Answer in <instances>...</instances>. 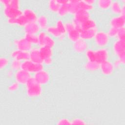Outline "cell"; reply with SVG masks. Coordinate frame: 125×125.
Here are the masks:
<instances>
[{"mask_svg":"<svg viewBox=\"0 0 125 125\" xmlns=\"http://www.w3.org/2000/svg\"><path fill=\"white\" fill-rule=\"evenodd\" d=\"M27 95L30 98L40 97L42 93V85L31 77L25 84Z\"/></svg>","mask_w":125,"mask_h":125,"instance_id":"cell-1","label":"cell"},{"mask_svg":"<svg viewBox=\"0 0 125 125\" xmlns=\"http://www.w3.org/2000/svg\"><path fill=\"white\" fill-rule=\"evenodd\" d=\"M90 18V16L89 12L79 10L74 15L72 22L75 27L80 31L82 24Z\"/></svg>","mask_w":125,"mask_h":125,"instance_id":"cell-2","label":"cell"},{"mask_svg":"<svg viewBox=\"0 0 125 125\" xmlns=\"http://www.w3.org/2000/svg\"><path fill=\"white\" fill-rule=\"evenodd\" d=\"M113 50L122 64L125 62V41L117 40L113 44Z\"/></svg>","mask_w":125,"mask_h":125,"instance_id":"cell-3","label":"cell"},{"mask_svg":"<svg viewBox=\"0 0 125 125\" xmlns=\"http://www.w3.org/2000/svg\"><path fill=\"white\" fill-rule=\"evenodd\" d=\"M21 69L29 73H35L43 69V63H36L29 59L22 62Z\"/></svg>","mask_w":125,"mask_h":125,"instance_id":"cell-4","label":"cell"},{"mask_svg":"<svg viewBox=\"0 0 125 125\" xmlns=\"http://www.w3.org/2000/svg\"><path fill=\"white\" fill-rule=\"evenodd\" d=\"M94 39L96 44L101 47L106 46L109 41V37L107 33L103 31H98Z\"/></svg>","mask_w":125,"mask_h":125,"instance_id":"cell-5","label":"cell"},{"mask_svg":"<svg viewBox=\"0 0 125 125\" xmlns=\"http://www.w3.org/2000/svg\"><path fill=\"white\" fill-rule=\"evenodd\" d=\"M34 78L39 83L42 85L46 84L50 81V75L44 69L41 70L34 73Z\"/></svg>","mask_w":125,"mask_h":125,"instance_id":"cell-6","label":"cell"},{"mask_svg":"<svg viewBox=\"0 0 125 125\" xmlns=\"http://www.w3.org/2000/svg\"><path fill=\"white\" fill-rule=\"evenodd\" d=\"M31 77L30 73L22 69L16 71L15 73L16 81L21 84H25Z\"/></svg>","mask_w":125,"mask_h":125,"instance_id":"cell-7","label":"cell"},{"mask_svg":"<svg viewBox=\"0 0 125 125\" xmlns=\"http://www.w3.org/2000/svg\"><path fill=\"white\" fill-rule=\"evenodd\" d=\"M3 13L7 19L17 18L22 14V11L20 8L11 7H4Z\"/></svg>","mask_w":125,"mask_h":125,"instance_id":"cell-8","label":"cell"},{"mask_svg":"<svg viewBox=\"0 0 125 125\" xmlns=\"http://www.w3.org/2000/svg\"><path fill=\"white\" fill-rule=\"evenodd\" d=\"M14 43L17 49L22 51H29L32 49V44L28 42L24 37L15 39Z\"/></svg>","mask_w":125,"mask_h":125,"instance_id":"cell-9","label":"cell"},{"mask_svg":"<svg viewBox=\"0 0 125 125\" xmlns=\"http://www.w3.org/2000/svg\"><path fill=\"white\" fill-rule=\"evenodd\" d=\"M95 61L100 64L106 60H108L109 53L108 50L105 48H101L94 50Z\"/></svg>","mask_w":125,"mask_h":125,"instance_id":"cell-10","label":"cell"},{"mask_svg":"<svg viewBox=\"0 0 125 125\" xmlns=\"http://www.w3.org/2000/svg\"><path fill=\"white\" fill-rule=\"evenodd\" d=\"M114 68L113 63L108 60L104 61L100 64V69L102 73L105 76L111 75L114 70Z\"/></svg>","mask_w":125,"mask_h":125,"instance_id":"cell-11","label":"cell"},{"mask_svg":"<svg viewBox=\"0 0 125 125\" xmlns=\"http://www.w3.org/2000/svg\"><path fill=\"white\" fill-rule=\"evenodd\" d=\"M10 56L13 59H16L23 62L29 59V52L17 49L11 52Z\"/></svg>","mask_w":125,"mask_h":125,"instance_id":"cell-12","label":"cell"},{"mask_svg":"<svg viewBox=\"0 0 125 125\" xmlns=\"http://www.w3.org/2000/svg\"><path fill=\"white\" fill-rule=\"evenodd\" d=\"M109 24L111 27L117 29H120L125 27V16L119 15L118 16L112 18L110 21Z\"/></svg>","mask_w":125,"mask_h":125,"instance_id":"cell-13","label":"cell"},{"mask_svg":"<svg viewBox=\"0 0 125 125\" xmlns=\"http://www.w3.org/2000/svg\"><path fill=\"white\" fill-rule=\"evenodd\" d=\"M97 27L87 29H82L80 30V37L81 39L85 41L91 40L94 39L96 33L98 32Z\"/></svg>","mask_w":125,"mask_h":125,"instance_id":"cell-14","label":"cell"},{"mask_svg":"<svg viewBox=\"0 0 125 125\" xmlns=\"http://www.w3.org/2000/svg\"><path fill=\"white\" fill-rule=\"evenodd\" d=\"M87 47L88 45L86 41L82 39H80L77 41L74 42L73 44L74 50L78 53L85 52L87 49Z\"/></svg>","mask_w":125,"mask_h":125,"instance_id":"cell-15","label":"cell"},{"mask_svg":"<svg viewBox=\"0 0 125 125\" xmlns=\"http://www.w3.org/2000/svg\"><path fill=\"white\" fill-rule=\"evenodd\" d=\"M40 29L37 22H28L24 27L25 33L34 35H36L37 33H39Z\"/></svg>","mask_w":125,"mask_h":125,"instance_id":"cell-16","label":"cell"},{"mask_svg":"<svg viewBox=\"0 0 125 125\" xmlns=\"http://www.w3.org/2000/svg\"><path fill=\"white\" fill-rule=\"evenodd\" d=\"M29 52L30 60L36 63H43V61L41 57L39 49L33 48Z\"/></svg>","mask_w":125,"mask_h":125,"instance_id":"cell-17","label":"cell"},{"mask_svg":"<svg viewBox=\"0 0 125 125\" xmlns=\"http://www.w3.org/2000/svg\"><path fill=\"white\" fill-rule=\"evenodd\" d=\"M22 15L26 18L29 22H36L38 16L36 13L30 8H25L22 11Z\"/></svg>","mask_w":125,"mask_h":125,"instance_id":"cell-18","label":"cell"},{"mask_svg":"<svg viewBox=\"0 0 125 125\" xmlns=\"http://www.w3.org/2000/svg\"><path fill=\"white\" fill-rule=\"evenodd\" d=\"M66 33L68 39L73 42L81 39L80 31L75 27L67 32Z\"/></svg>","mask_w":125,"mask_h":125,"instance_id":"cell-19","label":"cell"},{"mask_svg":"<svg viewBox=\"0 0 125 125\" xmlns=\"http://www.w3.org/2000/svg\"><path fill=\"white\" fill-rule=\"evenodd\" d=\"M40 53L42 61L46 58L52 57L53 55L52 48L46 46H41L40 49Z\"/></svg>","mask_w":125,"mask_h":125,"instance_id":"cell-20","label":"cell"},{"mask_svg":"<svg viewBox=\"0 0 125 125\" xmlns=\"http://www.w3.org/2000/svg\"><path fill=\"white\" fill-rule=\"evenodd\" d=\"M79 0H69L67 5L69 10V13L74 15L79 9Z\"/></svg>","mask_w":125,"mask_h":125,"instance_id":"cell-21","label":"cell"},{"mask_svg":"<svg viewBox=\"0 0 125 125\" xmlns=\"http://www.w3.org/2000/svg\"><path fill=\"white\" fill-rule=\"evenodd\" d=\"M0 2L4 7H11L20 8V1L18 0H0Z\"/></svg>","mask_w":125,"mask_h":125,"instance_id":"cell-22","label":"cell"},{"mask_svg":"<svg viewBox=\"0 0 125 125\" xmlns=\"http://www.w3.org/2000/svg\"><path fill=\"white\" fill-rule=\"evenodd\" d=\"M84 68L89 71H95L100 69V63L95 61H87L84 65Z\"/></svg>","mask_w":125,"mask_h":125,"instance_id":"cell-23","label":"cell"},{"mask_svg":"<svg viewBox=\"0 0 125 125\" xmlns=\"http://www.w3.org/2000/svg\"><path fill=\"white\" fill-rule=\"evenodd\" d=\"M110 9L112 12L115 14L120 15L122 11L123 6L121 5L119 1H112L110 5Z\"/></svg>","mask_w":125,"mask_h":125,"instance_id":"cell-24","label":"cell"},{"mask_svg":"<svg viewBox=\"0 0 125 125\" xmlns=\"http://www.w3.org/2000/svg\"><path fill=\"white\" fill-rule=\"evenodd\" d=\"M36 22L41 29H46L48 27V18L44 15L39 16Z\"/></svg>","mask_w":125,"mask_h":125,"instance_id":"cell-25","label":"cell"},{"mask_svg":"<svg viewBox=\"0 0 125 125\" xmlns=\"http://www.w3.org/2000/svg\"><path fill=\"white\" fill-rule=\"evenodd\" d=\"M46 29L47 32L54 37L58 38H62L63 37V36L62 35L61 33L59 32V31L58 30L55 26H48Z\"/></svg>","mask_w":125,"mask_h":125,"instance_id":"cell-26","label":"cell"},{"mask_svg":"<svg viewBox=\"0 0 125 125\" xmlns=\"http://www.w3.org/2000/svg\"><path fill=\"white\" fill-rule=\"evenodd\" d=\"M95 27H97V24L96 21L90 18L82 24L81 26V30L87 29Z\"/></svg>","mask_w":125,"mask_h":125,"instance_id":"cell-27","label":"cell"},{"mask_svg":"<svg viewBox=\"0 0 125 125\" xmlns=\"http://www.w3.org/2000/svg\"><path fill=\"white\" fill-rule=\"evenodd\" d=\"M61 5L57 0H50L48 2V7L50 11L52 12L57 13Z\"/></svg>","mask_w":125,"mask_h":125,"instance_id":"cell-28","label":"cell"},{"mask_svg":"<svg viewBox=\"0 0 125 125\" xmlns=\"http://www.w3.org/2000/svg\"><path fill=\"white\" fill-rule=\"evenodd\" d=\"M55 26L62 35L64 36V35L66 33L65 23H63V21L62 20L59 19L57 21Z\"/></svg>","mask_w":125,"mask_h":125,"instance_id":"cell-29","label":"cell"},{"mask_svg":"<svg viewBox=\"0 0 125 125\" xmlns=\"http://www.w3.org/2000/svg\"><path fill=\"white\" fill-rule=\"evenodd\" d=\"M112 1L111 0H99L97 2V4L100 8L106 10L110 7Z\"/></svg>","mask_w":125,"mask_h":125,"instance_id":"cell-30","label":"cell"},{"mask_svg":"<svg viewBox=\"0 0 125 125\" xmlns=\"http://www.w3.org/2000/svg\"><path fill=\"white\" fill-rule=\"evenodd\" d=\"M79 9L89 12L94 8L93 5H90L84 0H79Z\"/></svg>","mask_w":125,"mask_h":125,"instance_id":"cell-31","label":"cell"},{"mask_svg":"<svg viewBox=\"0 0 125 125\" xmlns=\"http://www.w3.org/2000/svg\"><path fill=\"white\" fill-rule=\"evenodd\" d=\"M24 37L28 42H29L32 44H38L39 42H38V35L25 33V35Z\"/></svg>","mask_w":125,"mask_h":125,"instance_id":"cell-32","label":"cell"},{"mask_svg":"<svg viewBox=\"0 0 125 125\" xmlns=\"http://www.w3.org/2000/svg\"><path fill=\"white\" fill-rule=\"evenodd\" d=\"M28 21L26 18L22 14L21 16L15 19V24L21 27H24L28 23Z\"/></svg>","mask_w":125,"mask_h":125,"instance_id":"cell-33","label":"cell"},{"mask_svg":"<svg viewBox=\"0 0 125 125\" xmlns=\"http://www.w3.org/2000/svg\"><path fill=\"white\" fill-rule=\"evenodd\" d=\"M55 45V41L50 35L47 34L43 42V46L52 48Z\"/></svg>","mask_w":125,"mask_h":125,"instance_id":"cell-34","label":"cell"},{"mask_svg":"<svg viewBox=\"0 0 125 125\" xmlns=\"http://www.w3.org/2000/svg\"><path fill=\"white\" fill-rule=\"evenodd\" d=\"M57 13L61 17L64 16L69 13V10L67 4L61 5Z\"/></svg>","mask_w":125,"mask_h":125,"instance_id":"cell-35","label":"cell"},{"mask_svg":"<svg viewBox=\"0 0 125 125\" xmlns=\"http://www.w3.org/2000/svg\"><path fill=\"white\" fill-rule=\"evenodd\" d=\"M22 62L16 59H13L11 62L10 67L13 70H18L21 69Z\"/></svg>","mask_w":125,"mask_h":125,"instance_id":"cell-36","label":"cell"},{"mask_svg":"<svg viewBox=\"0 0 125 125\" xmlns=\"http://www.w3.org/2000/svg\"><path fill=\"white\" fill-rule=\"evenodd\" d=\"M85 56L88 61H95L94 50L88 49L85 51Z\"/></svg>","mask_w":125,"mask_h":125,"instance_id":"cell-37","label":"cell"},{"mask_svg":"<svg viewBox=\"0 0 125 125\" xmlns=\"http://www.w3.org/2000/svg\"><path fill=\"white\" fill-rule=\"evenodd\" d=\"M47 35V33L45 31H41L38 35V44L41 47L43 46V42L45 38Z\"/></svg>","mask_w":125,"mask_h":125,"instance_id":"cell-38","label":"cell"},{"mask_svg":"<svg viewBox=\"0 0 125 125\" xmlns=\"http://www.w3.org/2000/svg\"><path fill=\"white\" fill-rule=\"evenodd\" d=\"M118 32V29L111 27L109 29L107 34L109 38H115V37H117Z\"/></svg>","mask_w":125,"mask_h":125,"instance_id":"cell-39","label":"cell"},{"mask_svg":"<svg viewBox=\"0 0 125 125\" xmlns=\"http://www.w3.org/2000/svg\"><path fill=\"white\" fill-rule=\"evenodd\" d=\"M118 40L125 41V27L118 29V34L117 36Z\"/></svg>","mask_w":125,"mask_h":125,"instance_id":"cell-40","label":"cell"},{"mask_svg":"<svg viewBox=\"0 0 125 125\" xmlns=\"http://www.w3.org/2000/svg\"><path fill=\"white\" fill-rule=\"evenodd\" d=\"M9 59L4 57H1L0 58V69L1 70L5 68L9 63Z\"/></svg>","mask_w":125,"mask_h":125,"instance_id":"cell-41","label":"cell"},{"mask_svg":"<svg viewBox=\"0 0 125 125\" xmlns=\"http://www.w3.org/2000/svg\"><path fill=\"white\" fill-rule=\"evenodd\" d=\"M19 88V83L16 81L12 83L8 87V90L10 92H15Z\"/></svg>","mask_w":125,"mask_h":125,"instance_id":"cell-42","label":"cell"},{"mask_svg":"<svg viewBox=\"0 0 125 125\" xmlns=\"http://www.w3.org/2000/svg\"><path fill=\"white\" fill-rule=\"evenodd\" d=\"M86 123L85 121L79 118H76L73 119L71 121V125H85Z\"/></svg>","mask_w":125,"mask_h":125,"instance_id":"cell-43","label":"cell"},{"mask_svg":"<svg viewBox=\"0 0 125 125\" xmlns=\"http://www.w3.org/2000/svg\"><path fill=\"white\" fill-rule=\"evenodd\" d=\"M57 125H71V121H70L68 119L65 118H63L60 119L57 123Z\"/></svg>","mask_w":125,"mask_h":125,"instance_id":"cell-44","label":"cell"},{"mask_svg":"<svg viewBox=\"0 0 125 125\" xmlns=\"http://www.w3.org/2000/svg\"><path fill=\"white\" fill-rule=\"evenodd\" d=\"M65 27L66 32L75 28V26H74V25H73V24L72 23V22H68L65 23Z\"/></svg>","mask_w":125,"mask_h":125,"instance_id":"cell-45","label":"cell"},{"mask_svg":"<svg viewBox=\"0 0 125 125\" xmlns=\"http://www.w3.org/2000/svg\"><path fill=\"white\" fill-rule=\"evenodd\" d=\"M43 63L46 65H50L52 63V57L48 58L46 59H45L43 60Z\"/></svg>","mask_w":125,"mask_h":125,"instance_id":"cell-46","label":"cell"},{"mask_svg":"<svg viewBox=\"0 0 125 125\" xmlns=\"http://www.w3.org/2000/svg\"><path fill=\"white\" fill-rule=\"evenodd\" d=\"M114 66L115 67H116V68H118L120 66V65L122 64V63L121 62L119 61V60L118 59H117L115 61L114 63Z\"/></svg>","mask_w":125,"mask_h":125,"instance_id":"cell-47","label":"cell"},{"mask_svg":"<svg viewBox=\"0 0 125 125\" xmlns=\"http://www.w3.org/2000/svg\"><path fill=\"white\" fill-rule=\"evenodd\" d=\"M57 1L60 5L67 4L69 1V0H57Z\"/></svg>","mask_w":125,"mask_h":125,"instance_id":"cell-48","label":"cell"},{"mask_svg":"<svg viewBox=\"0 0 125 125\" xmlns=\"http://www.w3.org/2000/svg\"><path fill=\"white\" fill-rule=\"evenodd\" d=\"M84 1L88 4L92 5H93V4L95 2V0H84Z\"/></svg>","mask_w":125,"mask_h":125,"instance_id":"cell-49","label":"cell"}]
</instances>
